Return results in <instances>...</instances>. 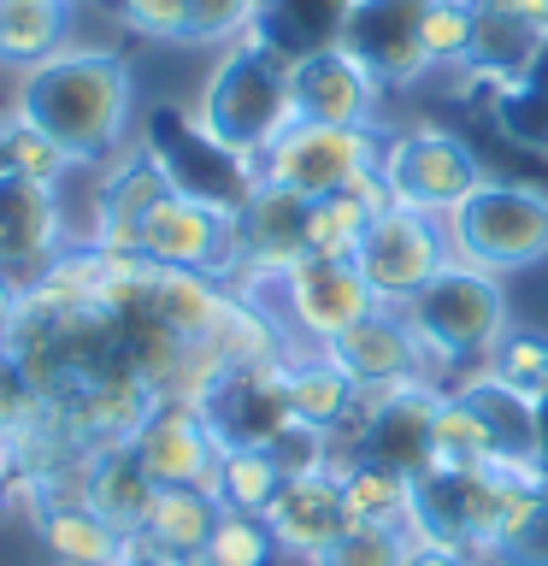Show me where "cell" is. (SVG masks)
Wrapping results in <instances>:
<instances>
[{
	"mask_svg": "<svg viewBox=\"0 0 548 566\" xmlns=\"http://www.w3.org/2000/svg\"><path fill=\"white\" fill-rule=\"evenodd\" d=\"M130 454L141 460V472L166 484H194L212 490V472H219L224 442L207 424V413L194 401H154V413L141 419V431L130 437Z\"/></svg>",
	"mask_w": 548,
	"mask_h": 566,
	"instance_id": "11",
	"label": "cell"
},
{
	"mask_svg": "<svg viewBox=\"0 0 548 566\" xmlns=\"http://www.w3.org/2000/svg\"><path fill=\"white\" fill-rule=\"evenodd\" d=\"M342 502L354 513V525H413V472H396L383 460H360L342 472Z\"/></svg>",
	"mask_w": 548,
	"mask_h": 566,
	"instance_id": "25",
	"label": "cell"
},
{
	"mask_svg": "<svg viewBox=\"0 0 548 566\" xmlns=\"http://www.w3.org/2000/svg\"><path fill=\"white\" fill-rule=\"evenodd\" d=\"M419 18H424V0H354L342 48L378 83H413L419 71H431L419 48Z\"/></svg>",
	"mask_w": 548,
	"mask_h": 566,
	"instance_id": "16",
	"label": "cell"
},
{
	"mask_svg": "<svg viewBox=\"0 0 548 566\" xmlns=\"http://www.w3.org/2000/svg\"><path fill=\"white\" fill-rule=\"evenodd\" d=\"M65 207L60 189L18 177L12 166H0V272L12 277H35L65 254Z\"/></svg>",
	"mask_w": 548,
	"mask_h": 566,
	"instance_id": "12",
	"label": "cell"
},
{
	"mask_svg": "<svg viewBox=\"0 0 548 566\" xmlns=\"http://www.w3.org/2000/svg\"><path fill=\"white\" fill-rule=\"evenodd\" d=\"M407 325L424 343V360L460 366V360H489V348L507 336V295L495 272L466 260H449L424 290L407 301Z\"/></svg>",
	"mask_w": 548,
	"mask_h": 566,
	"instance_id": "3",
	"label": "cell"
},
{
	"mask_svg": "<svg viewBox=\"0 0 548 566\" xmlns=\"http://www.w3.org/2000/svg\"><path fill=\"white\" fill-rule=\"evenodd\" d=\"M407 560V531L396 525H348L313 566H401Z\"/></svg>",
	"mask_w": 548,
	"mask_h": 566,
	"instance_id": "31",
	"label": "cell"
},
{
	"mask_svg": "<svg viewBox=\"0 0 548 566\" xmlns=\"http://www.w3.org/2000/svg\"><path fill=\"white\" fill-rule=\"evenodd\" d=\"M12 502H18V478H12L7 467H0V520L12 513Z\"/></svg>",
	"mask_w": 548,
	"mask_h": 566,
	"instance_id": "39",
	"label": "cell"
},
{
	"mask_svg": "<svg viewBox=\"0 0 548 566\" xmlns=\"http://www.w3.org/2000/svg\"><path fill=\"white\" fill-rule=\"evenodd\" d=\"M60 48H71V0H0V65L12 77Z\"/></svg>",
	"mask_w": 548,
	"mask_h": 566,
	"instance_id": "21",
	"label": "cell"
},
{
	"mask_svg": "<svg viewBox=\"0 0 548 566\" xmlns=\"http://www.w3.org/2000/svg\"><path fill=\"white\" fill-rule=\"evenodd\" d=\"M0 467H7V449H0Z\"/></svg>",
	"mask_w": 548,
	"mask_h": 566,
	"instance_id": "42",
	"label": "cell"
},
{
	"mask_svg": "<svg viewBox=\"0 0 548 566\" xmlns=\"http://www.w3.org/2000/svg\"><path fill=\"white\" fill-rule=\"evenodd\" d=\"M277 460V472L283 478H301V472H325V460H330V449H325V431H318V424H289V431H283L272 449H265Z\"/></svg>",
	"mask_w": 548,
	"mask_h": 566,
	"instance_id": "34",
	"label": "cell"
},
{
	"mask_svg": "<svg viewBox=\"0 0 548 566\" xmlns=\"http://www.w3.org/2000/svg\"><path fill=\"white\" fill-rule=\"evenodd\" d=\"M401 566H472V555L460 543H442V537H407Z\"/></svg>",
	"mask_w": 548,
	"mask_h": 566,
	"instance_id": "35",
	"label": "cell"
},
{
	"mask_svg": "<svg viewBox=\"0 0 548 566\" xmlns=\"http://www.w3.org/2000/svg\"><path fill=\"white\" fill-rule=\"evenodd\" d=\"M537 467L548 478V396H537Z\"/></svg>",
	"mask_w": 548,
	"mask_h": 566,
	"instance_id": "38",
	"label": "cell"
},
{
	"mask_svg": "<svg viewBox=\"0 0 548 566\" xmlns=\"http://www.w3.org/2000/svg\"><path fill=\"white\" fill-rule=\"evenodd\" d=\"M383 159L378 130H348V124H289L272 148L254 159L260 184L289 189L301 201H325V195L348 189L360 171H371Z\"/></svg>",
	"mask_w": 548,
	"mask_h": 566,
	"instance_id": "7",
	"label": "cell"
},
{
	"mask_svg": "<svg viewBox=\"0 0 548 566\" xmlns=\"http://www.w3.org/2000/svg\"><path fill=\"white\" fill-rule=\"evenodd\" d=\"M35 537L60 566H118L124 560V531L113 520H101L88 502L71 507H35Z\"/></svg>",
	"mask_w": 548,
	"mask_h": 566,
	"instance_id": "20",
	"label": "cell"
},
{
	"mask_svg": "<svg viewBox=\"0 0 548 566\" xmlns=\"http://www.w3.org/2000/svg\"><path fill=\"white\" fill-rule=\"evenodd\" d=\"M254 7H260V12H265V7H272V0H254Z\"/></svg>",
	"mask_w": 548,
	"mask_h": 566,
	"instance_id": "41",
	"label": "cell"
},
{
	"mask_svg": "<svg viewBox=\"0 0 548 566\" xmlns=\"http://www.w3.org/2000/svg\"><path fill=\"white\" fill-rule=\"evenodd\" d=\"M289 95H295V118L301 124H348V130H378V101L383 83L354 60V53L318 48L289 60Z\"/></svg>",
	"mask_w": 548,
	"mask_h": 566,
	"instance_id": "10",
	"label": "cell"
},
{
	"mask_svg": "<svg viewBox=\"0 0 548 566\" xmlns=\"http://www.w3.org/2000/svg\"><path fill=\"white\" fill-rule=\"evenodd\" d=\"M325 354L348 371L360 389H396V384H424V343L413 336L401 307H371L360 325H348L336 343H325Z\"/></svg>",
	"mask_w": 548,
	"mask_h": 566,
	"instance_id": "14",
	"label": "cell"
},
{
	"mask_svg": "<svg viewBox=\"0 0 548 566\" xmlns=\"http://www.w3.org/2000/svg\"><path fill=\"white\" fill-rule=\"evenodd\" d=\"M118 566H183V560H177V555H166V548H154V543L136 531V537L124 543V560H118Z\"/></svg>",
	"mask_w": 548,
	"mask_h": 566,
	"instance_id": "37",
	"label": "cell"
},
{
	"mask_svg": "<svg viewBox=\"0 0 548 566\" xmlns=\"http://www.w3.org/2000/svg\"><path fill=\"white\" fill-rule=\"evenodd\" d=\"M449 260V230H436V219L407 207H389L383 219H371L366 242L354 248V265H360L366 290L378 295V307H407Z\"/></svg>",
	"mask_w": 548,
	"mask_h": 566,
	"instance_id": "9",
	"label": "cell"
},
{
	"mask_svg": "<svg viewBox=\"0 0 548 566\" xmlns=\"http://www.w3.org/2000/svg\"><path fill=\"white\" fill-rule=\"evenodd\" d=\"M207 424L219 431L224 449H272V442L295 424L289 389H283V366H242L224 371L219 389L201 401Z\"/></svg>",
	"mask_w": 548,
	"mask_h": 566,
	"instance_id": "13",
	"label": "cell"
},
{
	"mask_svg": "<svg viewBox=\"0 0 548 566\" xmlns=\"http://www.w3.org/2000/svg\"><path fill=\"white\" fill-rule=\"evenodd\" d=\"M378 171L389 184V201L407 207V212H424V219H449L454 207H466L472 195L489 184L466 142L449 136V130H431V124L389 136Z\"/></svg>",
	"mask_w": 548,
	"mask_h": 566,
	"instance_id": "6",
	"label": "cell"
},
{
	"mask_svg": "<svg viewBox=\"0 0 548 566\" xmlns=\"http://www.w3.org/2000/svg\"><path fill=\"white\" fill-rule=\"evenodd\" d=\"M265 525H272V537H277L283 555L318 560L354 525V513L342 502V478H330V472L283 478V490L272 495V507H265Z\"/></svg>",
	"mask_w": 548,
	"mask_h": 566,
	"instance_id": "17",
	"label": "cell"
},
{
	"mask_svg": "<svg viewBox=\"0 0 548 566\" xmlns=\"http://www.w3.org/2000/svg\"><path fill=\"white\" fill-rule=\"evenodd\" d=\"M154 490H159V484L141 472V460L130 454V442H118V449H88V454H83V502L95 507L101 520H113L124 537H136V531H141Z\"/></svg>",
	"mask_w": 548,
	"mask_h": 566,
	"instance_id": "19",
	"label": "cell"
},
{
	"mask_svg": "<svg viewBox=\"0 0 548 566\" xmlns=\"http://www.w3.org/2000/svg\"><path fill=\"white\" fill-rule=\"evenodd\" d=\"M12 113L42 124L77 166L106 159L124 148V130H130V113H136L130 65L113 48H60L53 60L30 65L18 77Z\"/></svg>",
	"mask_w": 548,
	"mask_h": 566,
	"instance_id": "1",
	"label": "cell"
},
{
	"mask_svg": "<svg viewBox=\"0 0 548 566\" xmlns=\"http://www.w3.org/2000/svg\"><path fill=\"white\" fill-rule=\"evenodd\" d=\"M18 318H24V277L0 272V354L12 348V331H18Z\"/></svg>",
	"mask_w": 548,
	"mask_h": 566,
	"instance_id": "36",
	"label": "cell"
},
{
	"mask_svg": "<svg viewBox=\"0 0 548 566\" xmlns=\"http://www.w3.org/2000/svg\"><path fill=\"white\" fill-rule=\"evenodd\" d=\"M283 389H289L295 419L301 424H318V431H330V424L342 419L354 401H360V384H354L325 348H313V354H295L289 348V354H283Z\"/></svg>",
	"mask_w": 548,
	"mask_h": 566,
	"instance_id": "23",
	"label": "cell"
},
{
	"mask_svg": "<svg viewBox=\"0 0 548 566\" xmlns=\"http://www.w3.org/2000/svg\"><path fill=\"white\" fill-rule=\"evenodd\" d=\"M449 254L484 272H519L548 254V189L489 177L466 207L449 212Z\"/></svg>",
	"mask_w": 548,
	"mask_h": 566,
	"instance_id": "4",
	"label": "cell"
},
{
	"mask_svg": "<svg viewBox=\"0 0 548 566\" xmlns=\"http://www.w3.org/2000/svg\"><path fill=\"white\" fill-rule=\"evenodd\" d=\"M201 555H207L212 566H272L283 548H277V537H272V525H265V513L224 507Z\"/></svg>",
	"mask_w": 548,
	"mask_h": 566,
	"instance_id": "29",
	"label": "cell"
},
{
	"mask_svg": "<svg viewBox=\"0 0 548 566\" xmlns=\"http://www.w3.org/2000/svg\"><path fill=\"white\" fill-rule=\"evenodd\" d=\"M472 42H477L472 0H424V18H419L424 65H472Z\"/></svg>",
	"mask_w": 548,
	"mask_h": 566,
	"instance_id": "28",
	"label": "cell"
},
{
	"mask_svg": "<svg viewBox=\"0 0 548 566\" xmlns=\"http://www.w3.org/2000/svg\"><path fill=\"white\" fill-rule=\"evenodd\" d=\"M183 566H212V560H207V555H194V560H183Z\"/></svg>",
	"mask_w": 548,
	"mask_h": 566,
	"instance_id": "40",
	"label": "cell"
},
{
	"mask_svg": "<svg viewBox=\"0 0 548 566\" xmlns=\"http://www.w3.org/2000/svg\"><path fill=\"white\" fill-rule=\"evenodd\" d=\"M242 295H254L283 325V336H307L313 348L336 343L348 325H360V318L378 307V295H371L366 277H360V265L354 260H318V254H301L289 272H277V277L242 283Z\"/></svg>",
	"mask_w": 548,
	"mask_h": 566,
	"instance_id": "5",
	"label": "cell"
},
{
	"mask_svg": "<svg viewBox=\"0 0 548 566\" xmlns=\"http://www.w3.org/2000/svg\"><path fill=\"white\" fill-rule=\"evenodd\" d=\"M0 166H12L18 177H35V184H48V189H60L71 171H77V159H71L60 142H53L42 124H30V118H7L0 124Z\"/></svg>",
	"mask_w": 548,
	"mask_h": 566,
	"instance_id": "27",
	"label": "cell"
},
{
	"mask_svg": "<svg viewBox=\"0 0 548 566\" xmlns=\"http://www.w3.org/2000/svg\"><path fill=\"white\" fill-rule=\"evenodd\" d=\"M136 254L166 272H207L236 277V212L201 201L189 189H171L148 219H141Z\"/></svg>",
	"mask_w": 548,
	"mask_h": 566,
	"instance_id": "8",
	"label": "cell"
},
{
	"mask_svg": "<svg viewBox=\"0 0 548 566\" xmlns=\"http://www.w3.org/2000/svg\"><path fill=\"white\" fill-rule=\"evenodd\" d=\"M189 7L194 0H118V18L148 42H189Z\"/></svg>",
	"mask_w": 548,
	"mask_h": 566,
	"instance_id": "33",
	"label": "cell"
},
{
	"mask_svg": "<svg viewBox=\"0 0 548 566\" xmlns=\"http://www.w3.org/2000/svg\"><path fill=\"white\" fill-rule=\"evenodd\" d=\"M348 12H354V0H272L254 30L283 53V60H301V53H318V48L342 42Z\"/></svg>",
	"mask_w": 548,
	"mask_h": 566,
	"instance_id": "24",
	"label": "cell"
},
{
	"mask_svg": "<svg viewBox=\"0 0 548 566\" xmlns=\"http://www.w3.org/2000/svg\"><path fill=\"white\" fill-rule=\"evenodd\" d=\"M277 490H283V472H277V460L265 449H224L219 454V472H212V495H219V507L265 513Z\"/></svg>",
	"mask_w": 548,
	"mask_h": 566,
	"instance_id": "26",
	"label": "cell"
},
{
	"mask_svg": "<svg viewBox=\"0 0 548 566\" xmlns=\"http://www.w3.org/2000/svg\"><path fill=\"white\" fill-rule=\"evenodd\" d=\"M219 495L212 490H194V484H166L154 490L148 502V520H141V537L154 548H166L177 560H194L212 537V525H219Z\"/></svg>",
	"mask_w": 548,
	"mask_h": 566,
	"instance_id": "22",
	"label": "cell"
},
{
	"mask_svg": "<svg viewBox=\"0 0 548 566\" xmlns=\"http://www.w3.org/2000/svg\"><path fill=\"white\" fill-rule=\"evenodd\" d=\"M177 184L171 171L159 166L154 148H136L124 154L113 171H106V184L95 195V237L88 248H118V254H136V237H141V219L166 201Z\"/></svg>",
	"mask_w": 548,
	"mask_h": 566,
	"instance_id": "18",
	"label": "cell"
},
{
	"mask_svg": "<svg viewBox=\"0 0 548 566\" xmlns=\"http://www.w3.org/2000/svg\"><path fill=\"white\" fill-rule=\"evenodd\" d=\"M194 124L236 159H260L272 142L295 124V95H289V60L265 42L260 30H247L236 48L219 60Z\"/></svg>",
	"mask_w": 548,
	"mask_h": 566,
	"instance_id": "2",
	"label": "cell"
},
{
	"mask_svg": "<svg viewBox=\"0 0 548 566\" xmlns=\"http://www.w3.org/2000/svg\"><path fill=\"white\" fill-rule=\"evenodd\" d=\"M489 378H502L507 389H519V396H548V336L537 331H513L489 348Z\"/></svg>",
	"mask_w": 548,
	"mask_h": 566,
	"instance_id": "30",
	"label": "cell"
},
{
	"mask_svg": "<svg viewBox=\"0 0 548 566\" xmlns=\"http://www.w3.org/2000/svg\"><path fill=\"white\" fill-rule=\"evenodd\" d=\"M260 24L254 0H194L189 7V42H242Z\"/></svg>",
	"mask_w": 548,
	"mask_h": 566,
	"instance_id": "32",
	"label": "cell"
},
{
	"mask_svg": "<svg viewBox=\"0 0 548 566\" xmlns=\"http://www.w3.org/2000/svg\"><path fill=\"white\" fill-rule=\"evenodd\" d=\"M307 254V201L289 189L260 184L247 195V207L236 212V277L260 283L277 277Z\"/></svg>",
	"mask_w": 548,
	"mask_h": 566,
	"instance_id": "15",
	"label": "cell"
}]
</instances>
